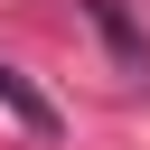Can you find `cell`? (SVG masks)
I'll use <instances>...</instances> for the list:
<instances>
[{"label": "cell", "instance_id": "2", "mask_svg": "<svg viewBox=\"0 0 150 150\" xmlns=\"http://www.w3.org/2000/svg\"><path fill=\"white\" fill-rule=\"evenodd\" d=\"M84 19L112 38V56H122V66H141V28H131V9H122V0H84Z\"/></svg>", "mask_w": 150, "mask_h": 150}, {"label": "cell", "instance_id": "1", "mask_svg": "<svg viewBox=\"0 0 150 150\" xmlns=\"http://www.w3.org/2000/svg\"><path fill=\"white\" fill-rule=\"evenodd\" d=\"M0 112H9L19 131H38V141H56V103H47V94H28V84H19V66H0Z\"/></svg>", "mask_w": 150, "mask_h": 150}]
</instances>
